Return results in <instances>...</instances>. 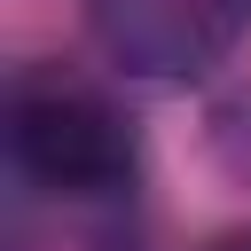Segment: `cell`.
I'll return each instance as SVG.
<instances>
[{
  "label": "cell",
  "instance_id": "7a4b0ae2",
  "mask_svg": "<svg viewBox=\"0 0 251 251\" xmlns=\"http://www.w3.org/2000/svg\"><path fill=\"white\" fill-rule=\"evenodd\" d=\"M243 16L251 0H94V31L110 39V55L149 78H188L220 63Z\"/></svg>",
  "mask_w": 251,
  "mask_h": 251
},
{
  "label": "cell",
  "instance_id": "3957f363",
  "mask_svg": "<svg viewBox=\"0 0 251 251\" xmlns=\"http://www.w3.org/2000/svg\"><path fill=\"white\" fill-rule=\"evenodd\" d=\"M204 141H212V165H220L227 180H243V188H251V86H235V94H220V102H212Z\"/></svg>",
  "mask_w": 251,
  "mask_h": 251
},
{
  "label": "cell",
  "instance_id": "277c9868",
  "mask_svg": "<svg viewBox=\"0 0 251 251\" xmlns=\"http://www.w3.org/2000/svg\"><path fill=\"white\" fill-rule=\"evenodd\" d=\"M204 251H251V227H227V235H212Z\"/></svg>",
  "mask_w": 251,
  "mask_h": 251
},
{
  "label": "cell",
  "instance_id": "6da1fadb",
  "mask_svg": "<svg viewBox=\"0 0 251 251\" xmlns=\"http://www.w3.org/2000/svg\"><path fill=\"white\" fill-rule=\"evenodd\" d=\"M8 157L47 196H118L141 165V141L94 78L31 63L8 86Z\"/></svg>",
  "mask_w": 251,
  "mask_h": 251
}]
</instances>
